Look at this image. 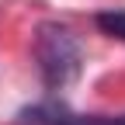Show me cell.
<instances>
[{
	"instance_id": "obj_1",
	"label": "cell",
	"mask_w": 125,
	"mask_h": 125,
	"mask_svg": "<svg viewBox=\"0 0 125 125\" xmlns=\"http://www.w3.org/2000/svg\"><path fill=\"white\" fill-rule=\"evenodd\" d=\"M35 59H38L42 80L49 83L52 90H62L66 83H73L76 76H80V66H83L80 42H76L73 31L62 28V24H42L38 28Z\"/></svg>"
},
{
	"instance_id": "obj_3",
	"label": "cell",
	"mask_w": 125,
	"mask_h": 125,
	"mask_svg": "<svg viewBox=\"0 0 125 125\" xmlns=\"http://www.w3.org/2000/svg\"><path fill=\"white\" fill-rule=\"evenodd\" d=\"M94 21H97V28L104 31L108 38L125 42V10H101Z\"/></svg>"
},
{
	"instance_id": "obj_2",
	"label": "cell",
	"mask_w": 125,
	"mask_h": 125,
	"mask_svg": "<svg viewBox=\"0 0 125 125\" xmlns=\"http://www.w3.org/2000/svg\"><path fill=\"white\" fill-rule=\"evenodd\" d=\"M31 122L35 125H125V115L118 118H104V115H70L66 108L45 104L31 111Z\"/></svg>"
}]
</instances>
